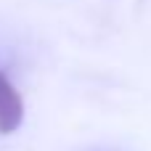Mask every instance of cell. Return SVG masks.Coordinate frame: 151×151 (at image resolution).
Masks as SVG:
<instances>
[{
  "label": "cell",
  "mask_w": 151,
  "mask_h": 151,
  "mask_svg": "<svg viewBox=\"0 0 151 151\" xmlns=\"http://www.w3.org/2000/svg\"><path fill=\"white\" fill-rule=\"evenodd\" d=\"M24 122V98L0 69V135H11Z\"/></svg>",
  "instance_id": "6da1fadb"
}]
</instances>
